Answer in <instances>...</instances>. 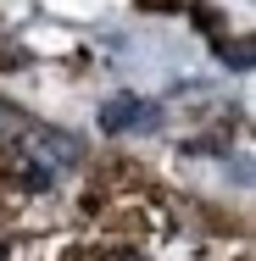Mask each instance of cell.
I'll use <instances>...</instances> for the list:
<instances>
[{
    "label": "cell",
    "instance_id": "1",
    "mask_svg": "<svg viewBox=\"0 0 256 261\" xmlns=\"http://www.w3.org/2000/svg\"><path fill=\"white\" fill-rule=\"evenodd\" d=\"M95 122H101L106 134H156V128H161V106L139 100V95H111Z\"/></svg>",
    "mask_w": 256,
    "mask_h": 261
},
{
    "label": "cell",
    "instance_id": "2",
    "mask_svg": "<svg viewBox=\"0 0 256 261\" xmlns=\"http://www.w3.org/2000/svg\"><path fill=\"white\" fill-rule=\"evenodd\" d=\"M28 150H34V161L45 167V172H73L78 161H84V139H73V134H61V128H39L34 139H28Z\"/></svg>",
    "mask_w": 256,
    "mask_h": 261
},
{
    "label": "cell",
    "instance_id": "3",
    "mask_svg": "<svg viewBox=\"0 0 256 261\" xmlns=\"http://www.w3.org/2000/svg\"><path fill=\"white\" fill-rule=\"evenodd\" d=\"M217 61H223V67H234V72H245V67H251V45H245V39H234V45H228V39H217Z\"/></svg>",
    "mask_w": 256,
    "mask_h": 261
},
{
    "label": "cell",
    "instance_id": "4",
    "mask_svg": "<svg viewBox=\"0 0 256 261\" xmlns=\"http://www.w3.org/2000/svg\"><path fill=\"white\" fill-rule=\"evenodd\" d=\"M111 261H145V256H111Z\"/></svg>",
    "mask_w": 256,
    "mask_h": 261
}]
</instances>
